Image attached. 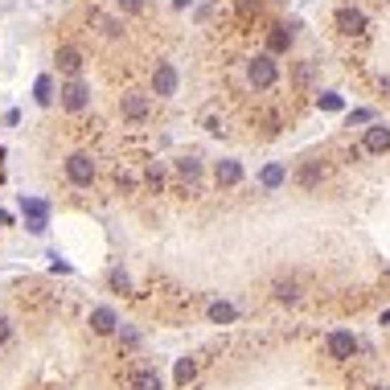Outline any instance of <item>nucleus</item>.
<instances>
[{
  "mask_svg": "<svg viewBox=\"0 0 390 390\" xmlns=\"http://www.w3.org/2000/svg\"><path fill=\"white\" fill-rule=\"evenodd\" d=\"M8 337H13V325H8V320H4V317H0V345H4V341H8Z\"/></svg>",
  "mask_w": 390,
  "mask_h": 390,
  "instance_id": "nucleus-29",
  "label": "nucleus"
},
{
  "mask_svg": "<svg viewBox=\"0 0 390 390\" xmlns=\"http://www.w3.org/2000/svg\"><path fill=\"white\" fill-rule=\"evenodd\" d=\"M210 320H214V325H230V320H234V308H230L226 300H218V304H210Z\"/></svg>",
  "mask_w": 390,
  "mask_h": 390,
  "instance_id": "nucleus-23",
  "label": "nucleus"
},
{
  "mask_svg": "<svg viewBox=\"0 0 390 390\" xmlns=\"http://www.w3.org/2000/svg\"><path fill=\"white\" fill-rule=\"evenodd\" d=\"M194 374H197V362L194 358H181V362H177V386H189Z\"/></svg>",
  "mask_w": 390,
  "mask_h": 390,
  "instance_id": "nucleus-21",
  "label": "nucleus"
},
{
  "mask_svg": "<svg viewBox=\"0 0 390 390\" xmlns=\"http://www.w3.org/2000/svg\"><path fill=\"white\" fill-rule=\"evenodd\" d=\"M189 4H194V0H172V8H189Z\"/></svg>",
  "mask_w": 390,
  "mask_h": 390,
  "instance_id": "nucleus-32",
  "label": "nucleus"
},
{
  "mask_svg": "<svg viewBox=\"0 0 390 390\" xmlns=\"http://www.w3.org/2000/svg\"><path fill=\"white\" fill-rule=\"evenodd\" d=\"M353 123H378V115L370 111V107H358V111H349V127Z\"/></svg>",
  "mask_w": 390,
  "mask_h": 390,
  "instance_id": "nucleus-27",
  "label": "nucleus"
},
{
  "mask_svg": "<svg viewBox=\"0 0 390 390\" xmlns=\"http://www.w3.org/2000/svg\"><path fill=\"white\" fill-rule=\"evenodd\" d=\"M177 87H181V74L172 62H156V70H152V95L156 99H172L177 95Z\"/></svg>",
  "mask_w": 390,
  "mask_h": 390,
  "instance_id": "nucleus-4",
  "label": "nucleus"
},
{
  "mask_svg": "<svg viewBox=\"0 0 390 390\" xmlns=\"http://www.w3.org/2000/svg\"><path fill=\"white\" fill-rule=\"evenodd\" d=\"M172 165H177V177H181V181H189V185L201 177V156H194V152H189V156H177Z\"/></svg>",
  "mask_w": 390,
  "mask_h": 390,
  "instance_id": "nucleus-14",
  "label": "nucleus"
},
{
  "mask_svg": "<svg viewBox=\"0 0 390 390\" xmlns=\"http://www.w3.org/2000/svg\"><path fill=\"white\" fill-rule=\"evenodd\" d=\"M284 181H288V169H284V165H268V169L259 172V185H263V189H279Z\"/></svg>",
  "mask_w": 390,
  "mask_h": 390,
  "instance_id": "nucleus-17",
  "label": "nucleus"
},
{
  "mask_svg": "<svg viewBox=\"0 0 390 390\" xmlns=\"http://www.w3.org/2000/svg\"><path fill=\"white\" fill-rule=\"evenodd\" d=\"M337 29H341L345 37H362L366 33V13L362 8H353V4H345V8H337Z\"/></svg>",
  "mask_w": 390,
  "mask_h": 390,
  "instance_id": "nucleus-8",
  "label": "nucleus"
},
{
  "mask_svg": "<svg viewBox=\"0 0 390 390\" xmlns=\"http://www.w3.org/2000/svg\"><path fill=\"white\" fill-rule=\"evenodd\" d=\"M33 99H37L42 107L54 103V74H37V82H33Z\"/></svg>",
  "mask_w": 390,
  "mask_h": 390,
  "instance_id": "nucleus-18",
  "label": "nucleus"
},
{
  "mask_svg": "<svg viewBox=\"0 0 390 390\" xmlns=\"http://www.w3.org/2000/svg\"><path fill=\"white\" fill-rule=\"evenodd\" d=\"M95 156L91 152H70L66 156V181L78 185V189H87V185H95Z\"/></svg>",
  "mask_w": 390,
  "mask_h": 390,
  "instance_id": "nucleus-2",
  "label": "nucleus"
},
{
  "mask_svg": "<svg viewBox=\"0 0 390 390\" xmlns=\"http://www.w3.org/2000/svg\"><path fill=\"white\" fill-rule=\"evenodd\" d=\"M107 284H111L115 292H132V275H127L123 268H111V271H107Z\"/></svg>",
  "mask_w": 390,
  "mask_h": 390,
  "instance_id": "nucleus-22",
  "label": "nucleus"
},
{
  "mask_svg": "<svg viewBox=\"0 0 390 390\" xmlns=\"http://www.w3.org/2000/svg\"><path fill=\"white\" fill-rule=\"evenodd\" d=\"M320 177H325V165H320V161H304V165L296 169V181H300L304 189H313V185H317Z\"/></svg>",
  "mask_w": 390,
  "mask_h": 390,
  "instance_id": "nucleus-15",
  "label": "nucleus"
},
{
  "mask_svg": "<svg viewBox=\"0 0 390 390\" xmlns=\"http://www.w3.org/2000/svg\"><path fill=\"white\" fill-rule=\"evenodd\" d=\"M296 29H300V21H288V25H271L268 29V54H288L292 49V42H296Z\"/></svg>",
  "mask_w": 390,
  "mask_h": 390,
  "instance_id": "nucleus-7",
  "label": "nucleus"
},
{
  "mask_svg": "<svg viewBox=\"0 0 390 390\" xmlns=\"http://www.w3.org/2000/svg\"><path fill=\"white\" fill-rule=\"evenodd\" d=\"M144 177H148V185H152V189H161V185H165V165H161V161H152V165L144 169Z\"/></svg>",
  "mask_w": 390,
  "mask_h": 390,
  "instance_id": "nucleus-25",
  "label": "nucleus"
},
{
  "mask_svg": "<svg viewBox=\"0 0 390 390\" xmlns=\"http://www.w3.org/2000/svg\"><path fill=\"white\" fill-rule=\"evenodd\" d=\"M120 13H132V17L144 13V0H120Z\"/></svg>",
  "mask_w": 390,
  "mask_h": 390,
  "instance_id": "nucleus-28",
  "label": "nucleus"
},
{
  "mask_svg": "<svg viewBox=\"0 0 390 390\" xmlns=\"http://www.w3.org/2000/svg\"><path fill=\"white\" fill-rule=\"evenodd\" d=\"M246 82L255 87V91H271L275 82H279V62H275V54H255L251 62H246Z\"/></svg>",
  "mask_w": 390,
  "mask_h": 390,
  "instance_id": "nucleus-1",
  "label": "nucleus"
},
{
  "mask_svg": "<svg viewBox=\"0 0 390 390\" xmlns=\"http://www.w3.org/2000/svg\"><path fill=\"white\" fill-rule=\"evenodd\" d=\"M115 325H120V317H115V308H111V304H99L95 313H91V329H95L99 337L115 333Z\"/></svg>",
  "mask_w": 390,
  "mask_h": 390,
  "instance_id": "nucleus-12",
  "label": "nucleus"
},
{
  "mask_svg": "<svg viewBox=\"0 0 390 390\" xmlns=\"http://www.w3.org/2000/svg\"><path fill=\"white\" fill-rule=\"evenodd\" d=\"M120 115L123 120H144L148 115V99L140 95V91H127V95L120 99Z\"/></svg>",
  "mask_w": 390,
  "mask_h": 390,
  "instance_id": "nucleus-13",
  "label": "nucleus"
},
{
  "mask_svg": "<svg viewBox=\"0 0 390 390\" xmlns=\"http://www.w3.org/2000/svg\"><path fill=\"white\" fill-rule=\"evenodd\" d=\"M54 62H58V74H66V78H78V74H82V49H74V46H58Z\"/></svg>",
  "mask_w": 390,
  "mask_h": 390,
  "instance_id": "nucleus-10",
  "label": "nucleus"
},
{
  "mask_svg": "<svg viewBox=\"0 0 390 390\" xmlns=\"http://www.w3.org/2000/svg\"><path fill=\"white\" fill-rule=\"evenodd\" d=\"M95 25L107 33V37H123V21H115V17H103V13H95Z\"/></svg>",
  "mask_w": 390,
  "mask_h": 390,
  "instance_id": "nucleus-24",
  "label": "nucleus"
},
{
  "mask_svg": "<svg viewBox=\"0 0 390 390\" xmlns=\"http://www.w3.org/2000/svg\"><path fill=\"white\" fill-rule=\"evenodd\" d=\"M320 111H341V95H333V91H320Z\"/></svg>",
  "mask_w": 390,
  "mask_h": 390,
  "instance_id": "nucleus-26",
  "label": "nucleus"
},
{
  "mask_svg": "<svg viewBox=\"0 0 390 390\" xmlns=\"http://www.w3.org/2000/svg\"><path fill=\"white\" fill-rule=\"evenodd\" d=\"M21 214H25V226L33 230V234H46L49 226V206L42 197H21Z\"/></svg>",
  "mask_w": 390,
  "mask_h": 390,
  "instance_id": "nucleus-5",
  "label": "nucleus"
},
{
  "mask_svg": "<svg viewBox=\"0 0 390 390\" xmlns=\"http://www.w3.org/2000/svg\"><path fill=\"white\" fill-rule=\"evenodd\" d=\"M390 148V127L386 123H370L366 136H362V152H370V156H382Z\"/></svg>",
  "mask_w": 390,
  "mask_h": 390,
  "instance_id": "nucleus-9",
  "label": "nucleus"
},
{
  "mask_svg": "<svg viewBox=\"0 0 390 390\" xmlns=\"http://www.w3.org/2000/svg\"><path fill=\"white\" fill-rule=\"evenodd\" d=\"M292 82H296V91H308V87L317 82V62H296Z\"/></svg>",
  "mask_w": 390,
  "mask_h": 390,
  "instance_id": "nucleus-16",
  "label": "nucleus"
},
{
  "mask_svg": "<svg viewBox=\"0 0 390 390\" xmlns=\"http://www.w3.org/2000/svg\"><path fill=\"white\" fill-rule=\"evenodd\" d=\"M132 390H161V374L156 370H136L132 374Z\"/></svg>",
  "mask_w": 390,
  "mask_h": 390,
  "instance_id": "nucleus-19",
  "label": "nucleus"
},
{
  "mask_svg": "<svg viewBox=\"0 0 390 390\" xmlns=\"http://www.w3.org/2000/svg\"><path fill=\"white\" fill-rule=\"evenodd\" d=\"M0 222H4V214H0Z\"/></svg>",
  "mask_w": 390,
  "mask_h": 390,
  "instance_id": "nucleus-33",
  "label": "nucleus"
},
{
  "mask_svg": "<svg viewBox=\"0 0 390 390\" xmlns=\"http://www.w3.org/2000/svg\"><path fill=\"white\" fill-rule=\"evenodd\" d=\"M120 337H123V341H127V345H140V333H136V329H123Z\"/></svg>",
  "mask_w": 390,
  "mask_h": 390,
  "instance_id": "nucleus-30",
  "label": "nucleus"
},
{
  "mask_svg": "<svg viewBox=\"0 0 390 390\" xmlns=\"http://www.w3.org/2000/svg\"><path fill=\"white\" fill-rule=\"evenodd\" d=\"M251 8H259V0H239V13H251Z\"/></svg>",
  "mask_w": 390,
  "mask_h": 390,
  "instance_id": "nucleus-31",
  "label": "nucleus"
},
{
  "mask_svg": "<svg viewBox=\"0 0 390 390\" xmlns=\"http://www.w3.org/2000/svg\"><path fill=\"white\" fill-rule=\"evenodd\" d=\"M325 353H329L333 362H345V358H353V353H358V337H353V333H345V329H337V333H329V337H325Z\"/></svg>",
  "mask_w": 390,
  "mask_h": 390,
  "instance_id": "nucleus-6",
  "label": "nucleus"
},
{
  "mask_svg": "<svg viewBox=\"0 0 390 390\" xmlns=\"http://www.w3.org/2000/svg\"><path fill=\"white\" fill-rule=\"evenodd\" d=\"M275 300H300V284L296 279H275Z\"/></svg>",
  "mask_w": 390,
  "mask_h": 390,
  "instance_id": "nucleus-20",
  "label": "nucleus"
},
{
  "mask_svg": "<svg viewBox=\"0 0 390 390\" xmlns=\"http://www.w3.org/2000/svg\"><path fill=\"white\" fill-rule=\"evenodd\" d=\"M58 103H62L66 111H87V107H91V87H87L82 78H66L62 91H58Z\"/></svg>",
  "mask_w": 390,
  "mask_h": 390,
  "instance_id": "nucleus-3",
  "label": "nucleus"
},
{
  "mask_svg": "<svg viewBox=\"0 0 390 390\" xmlns=\"http://www.w3.org/2000/svg\"><path fill=\"white\" fill-rule=\"evenodd\" d=\"M214 181H218L222 189H234V185L243 181V165H239V161H230V156L218 161V165H214Z\"/></svg>",
  "mask_w": 390,
  "mask_h": 390,
  "instance_id": "nucleus-11",
  "label": "nucleus"
}]
</instances>
